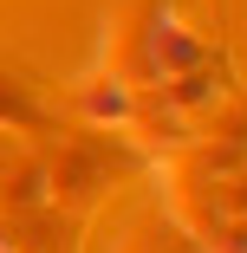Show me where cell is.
I'll return each mask as SVG.
<instances>
[{"label": "cell", "instance_id": "cell-5", "mask_svg": "<svg viewBox=\"0 0 247 253\" xmlns=\"http://www.w3.org/2000/svg\"><path fill=\"white\" fill-rule=\"evenodd\" d=\"M150 91L163 97V111H176V117L189 124V117H202V111L228 104V65H221V59H208V65L182 72V78H163V84H150Z\"/></svg>", "mask_w": 247, "mask_h": 253}, {"label": "cell", "instance_id": "cell-9", "mask_svg": "<svg viewBox=\"0 0 247 253\" xmlns=\"http://www.w3.org/2000/svg\"><path fill=\"white\" fill-rule=\"evenodd\" d=\"M241 253H247V247H241Z\"/></svg>", "mask_w": 247, "mask_h": 253}, {"label": "cell", "instance_id": "cell-3", "mask_svg": "<svg viewBox=\"0 0 247 253\" xmlns=\"http://www.w3.org/2000/svg\"><path fill=\"white\" fill-rule=\"evenodd\" d=\"M169 7V0H124V7L111 13V26H104V72H117V78H130L137 91L143 84H156L150 78V26H156V13Z\"/></svg>", "mask_w": 247, "mask_h": 253}, {"label": "cell", "instance_id": "cell-6", "mask_svg": "<svg viewBox=\"0 0 247 253\" xmlns=\"http://www.w3.org/2000/svg\"><path fill=\"white\" fill-rule=\"evenodd\" d=\"M46 201V163L13 136H0V214H33Z\"/></svg>", "mask_w": 247, "mask_h": 253}, {"label": "cell", "instance_id": "cell-1", "mask_svg": "<svg viewBox=\"0 0 247 253\" xmlns=\"http://www.w3.org/2000/svg\"><path fill=\"white\" fill-rule=\"evenodd\" d=\"M117 169H124V163L104 156L98 143H59L52 156H46V201H59L65 214H85L91 201L111 188Z\"/></svg>", "mask_w": 247, "mask_h": 253}, {"label": "cell", "instance_id": "cell-4", "mask_svg": "<svg viewBox=\"0 0 247 253\" xmlns=\"http://www.w3.org/2000/svg\"><path fill=\"white\" fill-rule=\"evenodd\" d=\"M208 59H215V45L202 33H189L182 20H169V7H163L156 26H150V78L163 84V78H182V72L208 65Z\"/></svg>", "mask_w": 247, "mask_h": 253}, {"label": "cell", "instance_id": "cell-8", "mask_svg": "<svg viewBox=\"0 0 247 253\" xmlns=\"http://www.w3.org/2000/svg\"><path fill=\"white\" fill-rule=\"evenodd\" d=\"M0 253H20V247H7V240H0Z\"/></svg>", "mask_w": 247, "mask_h": 253}, {"label": "cell", "instance_id": "cell-2", "mask_svg": "<svg viewBox=\"0 0 247 253\" xmlns=\"http://www.w3.org/2000/svg\"><path fill=\"white\" fill-rule=\"evenodd\" d=\"M137 111H143V91L130 84V78H117V72H85L78 84H72V117L85 124V130H98V136H130L137 130Z\"/></svg>", "mask_w": 247, "mask_h": 253}, {"label": "cell", "instance_id": "cell-7", "mask_svg": "<svg viewBox=\"0 0 247 253\" xmlns=\"http://www.w3.org/2000/svg\"><path fill=\"white\" fill-rule=\"evenodd\" d=\"M39 124H46V111H39L33 84H20L13 72H0V136H33Z\"/></svg>", "mask_w": 247, "mask_h": 253}]
</instances>
